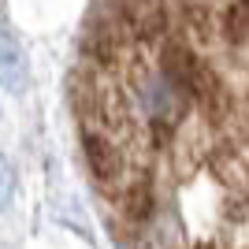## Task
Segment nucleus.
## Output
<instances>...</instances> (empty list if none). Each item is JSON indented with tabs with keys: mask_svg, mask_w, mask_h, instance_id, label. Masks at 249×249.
<instances>
[{
	"mask_svg": "<svg viewBox=\"0 0 249 249\" xmlns=\"http://www.w3.org/2000/svg\"><path fill=\"white\" fill-rule=\"evenodd\" d=\"M67 93L112 242L249 246V0H93Z\"/></svg>",
	"mask_w": 249,
	"mask_h": 249,
	"instance_id": "obj_1",
	"label": "nucleus"
},
{
	"mask_svg": "<svg viewBox=\"0 0 249 249\" xmlns=\"http://www.w3.org/2000/svg\"><path fill=\"white\" fill-rule=\"evenodd\" d=\"M26 78H30V63H26L22 45L8 30H0V86L19 97L26 89Z\"/></svg>",
	"mask_w": 249,
	"mask_h": 249,
	"instance_id": "obj_2",
	"label": "nucleus"
},
{
	"mask_svg": "<svg viewBox=\"0 0 249 249\" xmlns=\"http://www.w3.org/2000/svg\"><path fill=\"white\" fill-rule=\"evenodd\" d=\"M11 190H15V175H11V164L0 156V212L8 208V201H11Z\"/></svg>",
	"mask_w": 249,
	"mask_h": 249,
	"instance_id": "obj_3",
	"label": "nucleus"
}]
</instances>
